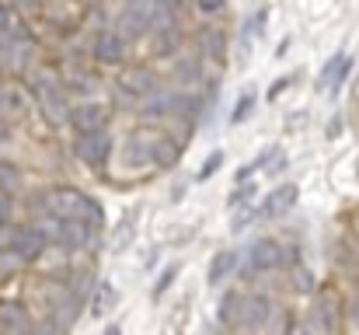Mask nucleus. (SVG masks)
Segmentation results:
<instances>
[{
  "label": "nucleus",
  "mask_w": 359,
  "mask_h": 335,
  "mask_svg": "<svg viewBox=\"0 0 359 335\" xmlns=\"http://www.w3.org/2000/svg\"><path fill=\"white\" fill-rule=\"evenodd\" d=\"M220 322L224 325H244V294L238 290H231V294H224V301H220Z\"/></svg>",
  "instance_id": "4468645a"
},
{
  "label": "nucleus",
  "mask_w": 359,
  "mask_h": 335,
  "mask_svg": "<svg viewBox=\"0 0 359 335\" xmlns=\"http://www.w3.org/2000/svg\"><path fill=\"white\" fill-rule=\"evenodd\" d=\"M14 248H18L21 255H28V258H32V255H39V251L46 248V237H42V230H25V234L14 241Z\"/></svg>",
  "instance_id": "6ab92c4d"
},
{
  "label": "nucleus",
  "mask_w": 359,
  "mask_h": 335,
  "mask_svg": "<svg viewBox=\"0 0 359 335\" xmlns=\"http://www.w3.org/2000/svg\"><path fill=\"white\" fill-rule=\"evenodd\" d=\"M349 74H353V56H349V53H335V56L321 67V74H318V88H321V91L328 88L332 95H339Z\"/></svg>",
  "instance_id": "7ed1b4c3"
},
{
  "label": "nucleus",
  "mask_w": 359,
  "mask_h": 335,
  "mask_svg": "<svg viewBox=\"0 0 359 335\" xmlns=\"http://www.w3.org/2000/svg\"><path fill=\"white\" fill-rule=\"evenodd\" d=\"M0 28H7V11L0 7Z\"/></svg>",
  "instance_id": "4c0bfd02"
},
{
  "label": "nucleus",
  "mask_w": 359,
  "mask_h": 335,
  "mask_svg": "<svg viewBox=\"0 0 359 335\" xmlns=\"http://www.w3.org/2000/svg\"><path fill=\"white\" fill-rule=\"evenodd\" d=\"M116 304H119V290H116L109 280H102V287H98V294H95V301H91V311L102 318V315H105V311H112Z\"/></svg>",
  "instance_id": "f3484780"
},
{
  "label": "nucleus",
  "mask_w": 359,
  "mask_h": 335,
  "mask_svg": "<svg viewBox=\"0 0 359 335\" xmlns=\"http://www.w3.org/2000/svg\"><path fill=\"white\" fill-rule=\"evenodd\" d=\"M199 74H203L199 60H178L175 63V81H182V84H196Z\"/></svg>",
  "instance_id": "aec40b11"
},
{
  "label": "nucleus",
  "mask_w": 359,
  "mask_h": 335,
  "mask_svg": "<svg viewBox=\"0 0 359 335\" xmlns=\"http://www.w3.org/2000/svg\"><path fill=\"white\" fill-rule=\"evenodd\" d=\"M175 49H178V32H175L171 25L157 28V39H154V53H157V56H175Z\"/></svg>",
  "instance_id": "a211bd4d"
},
{
  "label": "nucleus",
  "mask_w": 359,
  "mask_h": 335,
  "mask_svg": "<svg viewBox=\"0 0 359 335\" xmlns=\"http://www.w3.org/2000/svg\"><path fill=\"white\" fill-rule=\"evenodd\" d=\"M154 25V4H147V0H133V4H126V11H122L119 18V35L126 39H136V35H143L147 28Z\"/></svg>",
  "instance_id": "f03ea898"
},
{
  "label": "nucleus",
  "mask_w": 359,
  "mask_h": 335,
  "mask_svg": "<svg viewBox=\"0 0 359 335\" xmlns=\"http://www.w3.org/2000/svg\"><path fill=\"white\" fill-rule=\"evenodd\" d=\"M238 262H241L238 251H220V255L210 262V269H206V280H210V287H217V283L231 280V276H234V269H238Z\"/></svg>",
  "instance_id": "ddd939ff"
},
{
  "label": "nucleus",
  "mask_w": 359,
  "mask_h": 335,
  "mask_svg": "<svg viewBox=\"0 0 359 335\" xmlns=\"http://www.w3.org/2000/svg\"><path fill=\"white\" fill-rule=\"evenodd\" d=\"M175 161H178V143H175L171 136L157 133V140H154V150H150V164H157V168H171Z\"/></svg>",
  "instance_id": "2eb2a0df"
},
{
  "label": "nucleus",
  "mask_w": 359,
  "mask_h": 335,
  "mask_svg": "<svg viewBox=\"0 0 359 335\" xmlns=\"http://www.w3.org/2000/svg\"><path fill=\"white\" fill-rule=\"evenodd\" d=\"M74 154H77L84 164L102 168V164L109 161V154H112V136H109L105 129H88V133H81V140L74 143Z\"/></svg>",
  "instance_id": "f257e3e1"
},
{
  "label": "nucleus",
  "mask_w": 359,
  "mask_h": 335,
  "mask_svg": "<svg viewBox=\"0 0 359 335\" xmlns=\"http://www.w3.org/2000/svg\"><path fill=\"white\" fill-rule=\"evenodd\" d=\"M265 18H269V11L262 7V11H255V14L244 21V42H251V39H258V35H262V25H265Z\"/></svg>",
  "instance_id": "4be33fe9"
},
{
  "label": "nucleus",
  "mask_w": 359,
  "mask_h": 335,
  "mask_svg": "<svg viewBox=\"0 0 359 335\" xmlns=\"http://www.w3.org/2000/svg\"><path fill=\"white\" fill-rule=\"evenodd\" d=\"M0 185H18V168L14 164H0Z\"/></svg>",
  "instance_id": "2f4dec72"
},
{
  "label": "nucleus",
  "mask_w": 359,
  "mask_h": 335,
  "mask_svg": "<svg viewBox=\"0 0 359 335\" xmlns=\"http://www.w3.org/2000/svg\"><path fill=\"white\" fill-rule=\"evenodd\" d=\"M203 49H206V56L224 60V56H227V39H224L220 32H206V35H203Z\"/></svg>",
  "instance_id": "412c9836"
},
{
  "label": "nucleus",
  "mask_w": 359,
  "mask_h": 335,
  "mask_svg": "<svg viewBox=\"0 0 359 335\" xmlns=\"http://www.w3.org/2000/svg\"><path fill=\"white\" fill-rule=\"evenodd\" d=\"M56 237H60V244H63V248H81V244H88L91 227H88L84 221H77V217H60Z\"/></svg>",
  "instance_id": "9d476101"
},
{
  "label": "nucleus",
  "mask_w": 359,
  "mask_h": 335,
  "mask_svg": "<svg viewBox=\"0 0 359 335\" xmlns=\"http://www.w3.org/2000/svg\"><path fill=\"white\" fill-rule=\"evenodd\" d=\"M175 280H178V265H168V269L161 272V280L154 283V290H150V297H154V301H157V297H164V294H168V287H171Z\"/></svg>",
  "instance_id": "5701e85b"
},
{
  "label": "nucleus",
  "mask_w": 359,
  "mask_h": 335,
  "mask_svg": "<svg viewBox=\"0 0 359 335\" xmlns=\"http://www.w3.org/2000/svg\"><path fill=\"white\" fill-rule=\"evenodd\" d=\"M199 7L206 14H217V11H224V0H199Z\"/></svg>",
  "instance_id": "72a5a7b5"
},
{
  "label": "nucleus",
  "mask_w": 359,
  "mask_h": 335,
  "mask_svg": "<svg viewBox=\"0 0 359 335\" xmlns=\"http://www.w3.org/2000/svg\"><path fill=\"white\" fill-rule=\"evenodd\" d=\"M248 221H251V214H241L238 221L231 223V230H234V234H241V230H244V227H248Z\"/></svg>",
  "instance_id": "c9c22d12"
},
{
  "label": "nucleus",
  "mask_w": 359,
  "mask_h": 335,
  "mask_svg": "<svg viewBox=\"0 0 359 335\" xmlns=\"http://www.w3.org/2000/svg\"><path fill=\"white\" fill-rule=\"evenodd\" d=\"M119 88L129 98H147V95L157 91V77H154V70H147V67H129L119 77Z\"/></svg>",
  "instance_id": "39448f33"
},
{
  "label": "nucleus",
  "mask_w": 359,
  "mask_h": 335,
  "mask_svg": "<svg viewBox=\"0 0 359 335\" xmlns=\"http://www.w3.org/2000/svg\"><path fill=\"white\" fill-rule=\"evenodd\" d=\"M265 164H269V168H265L269 175H279V171H286V154H283L279 147H272V161L265 157Z\"/></svg>",
  "instance_id": "c85d7f7f"
},
{
  "label": "nucleus",
  "mask_w": 359,
  "mask_h": 335,
  "mask_svg": "<svg viewBox=\"0 0 359 335\" xmlns=\"http://www.w3.org/2000/svg\"><path fill=\"white\" fill-rule=\"evenodd\" d=\"M251 196H255V185H251V182H244V185H241V182H238V192L231 196V206H238V203H248Z\"/></svg>",
  "instance_id": "7c9ffc66"
},
{
  "label": "nucleus",
  "mask_w": 359,
  "mask_h": 335,
  "mask_svg": "<svg viewBox=\"0 0 359 335\" xmlns=\"http://www.w3.org/2000/svg\"><path fill=\"white\" fill-rule=\"evenodd\" d=\"M42 112H46L53 122H67L70 102L63 98V91H46V95H42Z\"/></svg>",
  "instance_id": "dca6fc26"
},
{
  "label": "nucleus",
  "mask_w": 359,
  "mask_h": 335,
  "mask_svg": "<svg viewBox=\"0 0 359 335\" xmlns=\"http://www.w3.org/2000/svg\"><path fill=\"white\" fill-rule=\"evenodd\" d=\"M286 88H290V77H279V81H276V88L269 91V102H272V98H279V95H283Z\"/></svg>",
  "instance_id": "473e14b6"
},
{
  "label": "nucleus",
  "mask_w": 359,
  "mask_h": 335,
  "mask_svg": "<svg viewBox=\"0 0 359 335\" xmlns=\"http://www.w3.org/2000/svg\"><path fill=\"white\" fill-rule=\"evenodd\" d=\"M182 4H185V0H154V21H157V18H171Z\"/></svg>",
  "instance_id": "cd10ccee"
},
{
  "label": "nucleus",
  "mask_w": 359,
  "mask_h": 335,
  "mask_svg": "<svg viewBox=\"0 0 359 335\" xmlns=\"http://www.w3.org/2000/svg\"><path fill=\"white\" fill-rule=\"evenodd\" d=\"M255 168H258V164H244V168H238V175H234V182H248V178L255 175Z\"/></svg>",
  "instance_id": "f704fd0d"
},
{
  "label": "nucleus",
  "mask_w": 359,
  "mask_h": 335,
  "mask_svg": "<svg viewBox=\"0 0 359 335\" xmlns=\"http://www.w3.org/2000/svg\"><path fill=\"white\" fill-rule=\"evenodd\" d=\"M157 133L154 129H136L126 143V164H150V150H154Z\"/></svg>",
  "instance_id": "6e6552de"
},
{
  "label": "nucleus",
  "mask_w": 359,
  "mask_h": 335,
  "mask_svg": "<svg viewBox=\"0 0 359 335\" xmlns=\"http://www.w3.org/2000/svg\"><path fill=\"white\" fill-rule=\"evenodd\" d=\"M297 196H300V189H297L293 182H286V185H279V189H272V192L265 196L262 214H265V217H283V214L297 203Z\"/></svg>",
  "instance_id": "1a4fd4ad"
},
{
  "label": "nucleus",
  "mask_w": 359,
  "mask_h": 335,
  "mask_svg": "<svg viewBox=\"0 0 359 335\" xmlns=\"http://www.w3.org/2000/svg\"><path fill=\"white\" fill-rule=\"evenodd\" d=\"M49 206H53L56 217H77L81 206H84V192H77V189H56L53 199H49Z\"/></svg>",
  "instance_id": "f8f14e48"
},
{
  "label": "nucleus",
  "mask_w": 359,
  "mask_h": 335,
  "mask_svg": "<svg viewBox=\"0 0 359 335\" xmlns=\"http://www.w3.org/2000/svg\"><path fill=\"white\" fill-rule=\"evenodd\" d=\"M293 290L297 294H311L314 290V276L307 269H293Z\"/></svg>",
  "instance_id": "bb28decb"
},
{
  "label": "nucleus",
  "mask_w": 359,
  "mask_h": 335,
  "mask_svg": "<svg viewBox=\"0 0 359 335\" xmlns=\"http://www.w3.org/2000/svg\"><path fill=\"white\" fill-rule=\"evenodd\" d=\"M95 60L105 63V67H119L122 60H126V39H122L119 32H102L95 39Z\"/></svg>",
  "instance_id": "0eeeda50"
},
{
  "label": "nucleus",
  "mask_w": 359,
  "mask_h": 335,
  "mask_svg": "<svg viewBox=\"0 0 359 335\" xmlns=\"http://www.w3.org/2000/svg\"><path fill=\"white\" fill-rule=\"evenodd\" d=\"M248 262H251V269L269 272V269L283 265V244H279V241H272V237H262V241H255V244H251Z\"/></svg>",
  "instance_id": "423d86ee"
},
{
  "label": "nucleus",
  "mask_w": 359,
  "mask_h": 335,
  "mask_svg": "<svg viewBox=\"0 0 359 335\" xmlns=\"http://www.w3.org/2000/svg\"><path fill=\"white\" fill-rule=\"evenodd\" d=\"M168 112H171V98H168V95H161V98H154V102L143 105V115H147V119H154V115H168Z\"/></svg>",
  "instance_id": "393cba45"
},
{
  "label": "nucleus",
  "mask_w": 359,
  "mask_h": 335,
  "mask_svg": "<svg viewBox=\"0 0 359 335\" xmlns=\"http://www.w3.org/2000/svg\"><path fill=\"white\" fill-rule=\"evenodd\" d=\"M67 122L77 129V133H88V129H105L109 122V109L102 102H84V105H74Z\"/></svg>",
  "instance_id": "20e7f679"
},
{
  "label": "nucleus",
  "mask_w": 359,
  "mask_h": 335,
  "mask_svg": "<svg viewBox=\"0 0 359 335\" xmlns=\"http://www.w3.org/2000/svg\"><path fill=\"white\" fill-rule=\"evenodd\" d=\"M4 217H7V203L0 199V221H4Z\"/></svg>",
  "instance_id": "58836bf2"
},
{
  "label": "nucleus",
  "mask_w": 359,
  "mask_h": 335,
  "mask_svg": "<svg viewBox=\"0 0 359 335\" xmlns=\"http://www.w3.org/2000/svg\"><path fill=\"white\" fill-rule=\"evenodd\" d=\"M220 164H224V150H213V154L203 161V168H199V178H210V175H217V171H220Z\"/></svg>",
  "instance_id": "a878e982"
},
{
  "label": "nucleus",
  "mask_w": 359,
  "mask_h": 335,
  "mask_svg": "<svg viewBox=\"0 0 359 335\" xmlns=\"http://www.w3.org/2000/svg\"><path fill=\"white\" fill-rule=\"evenodd\" d=\"M314 322H318V325H325V329L332 332V329H335V315H332V308H328V304H321V308L314 311Z\"/></svg>",
  "instance_id": "c756f323"
},
{
  "label": "nucleus",
  "mask_w": 359,
  "mask_h": 335,
  "mask_svg": "<svg viewBox=\"0 0 359 335\" xmlns=\"http://www.w3.org/2000/svg\"><path fill=\"white\" fill-rule=\"evenodd\" d=\"M353 325L359 329V301H356V308H353Z\"/></svg>",
  "instance_id": "e433bc0d"
},
{
  "label": "nucleus",
  "mask_w": 359,
  "mask_h": 335,
  "mask_svg": "<svg viewBox=\"0 0 359 335\" xmlns=\"http://www.w3.org/2000/svg\"><path fill=\"white\" fill-rule=\"evenodd\" d=\"M272 301L265 297V294H255V297H244V325L248 329H262V325H269V318H272Z\"/></svg>",
  "instance_id": "9b49d317"
},
{
  "label": "nucleus",
  "mask_w": 359,
  "mask_h": 335,
  "mask_svg": "<svg viewBox=\"0 0 359 335\" xmlns=\"http://www.w3.org/2000/svg\"><path fill=\"white\" fill-rule=\"evenodd\" d=\"M251 109H255V91H244L238 98V105H234V115H231V119H234V122H244V119L251 115Z\"/></svg>",
  "instance_id": "b1692460"
}]
</instances>
